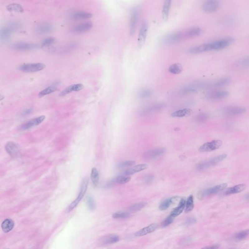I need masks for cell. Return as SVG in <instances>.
Here are the masks:
<instances>
[{
	"instance_id": "obj_38",
	"label": "cell",
	"mask_w": 249,
	"mask_h": 249,
	"mask_svg": "<svg viewBox=\"0 0 249 249\" xmlns=\"http://www.w3.org/2000/svg\"><path fill=\"white\" fill-rule=\"evenodd\" d=\"M202 30L199 27L192 28L186 31V34L188 38H191L199 36L202 34Z\"/></svg>"
},
{
	"instance_id": "obj_37",
	"label": "cell",
	"mask_w": 249,
	"mask_h": 249,
	"mask_svg": "<svg viewBox=\"0 0 249 249\" xmlns=\"http://www.w3.org/2000/svg\"><path fill=\"white\" fill-rule=\"evenodd\" d=\"M194 206V198L192 195H190L188 197L187 201H186L185 203V208H184L185 212L187 213L190 212L193 209Z\"/></svg>"
},
{
	"instance_id": "obj_51",
	"label": "cell",
	"mask_w": 249,
	"mask_h": 249,
	"mask_svg": "<svg viewBox=\"0 0 249 249\" xmlns=\"http://www.w3.org/2000/svg\"><path fill=\"white\" fill-rule=\"evenodd\" d=\"M239 64L242 66L244 67H248V66H249V59H248V58H247V59L244 58V59H242L239 61Z\"/></svg>"
},
{
	"instance_id": "obj_46",
	"label": "cell",
	"mask_w": 249,
	"mask_h": 249,
	"mask_svg": "<svg viewBox=\"0 0 249 249\" xmlns=\"http://www.w3.org/2000/svg\"><path fill=\"white\" fill-rule=\"evenodd\" d=\"M209 118V115L207 113H203L198 114L195 118L196 121L199 123H203L207 121Z\"/></svg>"
},
{
	"instance_id": "obj_4",
	"label": "cell",
	"mask_w": 249,
	"mask_h": 249,
	"mask_svg": "<svg viewBox=\"0 0 249 249\" xmlns=\"http://www.w3.org/2000/svg\"><path fill=\"white\" fill-rule=\"evenodd\" d=\"M45 65L42 63H24L19 66L18 69L25 73H34L43 70Z\"/></svg>"
},
{
	"instance_id": "obj_32",
	"label": "cell",
	"mask_w": 249,
	"mask_h": 249,
	"mask_svg": "<svg viewBox=\"0 0 249 249\" xmlns=\"http://www.w3.org/2000/svg\"><path fill=\"white\" fill-rule=\"evenodd\" d=\"M168 71L172 74H179L183 71V66L180 63H175L169 67Z\"/></svg>"
},
{
	"instance_id": "obj_12",
	"label": "cell",
	"mask_w": 249,
	"mask_h": 249,
	"mask_svg": "<svg viewBox=\"0 0 249 249\" xmlns=\"http://www.w3.org/2000/svg\"><path fill=\"white\" fill-rule=\"evenodd\" d=\"M186 32H179L169 35L164 39V41L165 43H174L177 42L184 38H186Z\"/></svg>"
},
{
	"instance_id": "obj_42",
	"label": "cell",
	"mask_w": 249,
	"mask_h": 249,
	"mask_svg": "<svg viewBox=\"0 0 249 249\" xmlns=\"http://www.w3.org/2000/svg\"><path fill=\"white\" fill-rule=\"evenodd\" d=\"M249 232L248 230L240 232L237 233L235 235L234 238L236 241H241L243 240L247 237L249 235Z\"/></svg>"
},
{
	"instance_id": "obj_24",
	"label": "cell",
	"mask_w": 249,
	"mask_h": 249,
	"mask_svg": "<svg viewBox=\"0 0 249 249\" xmlns=\"http://www.w3.org/2000/svg\"><path fill=\"white\" fill-rule=\"evenodd\" d=\"M185 203H186V199L185 198H182L180 200L177 207L173 209L170 215L172 216L173 217L176 218L180 215L185 208Z\"/></svg>"
},
{
	"instance_id": "obj_29",
	"label": "cell",
	"mask_w": 249,
	"mask_h": 249,
	"mask_svg": "<svg viewBox=\"0 0 249 249\" xmlns=\"http://www.w3.org/2000/svg\"><path fill=\"white\" fill-rule=\"evenodd\" d=\"M120 240L119 236L115 235H109L104 237L101 242L104 244H111L117 242Z\"/></svg>"
},
{
	"instance_id": "obj_7",
	"label": "cell",
	"mask_w": 249,
	"mask_h": 249,
	"mask_svg": "<svg viewBox=\"0 0 249 249\" xmlns=\"http://www.w3.org/2000/svg\"><path fill=\"white\" fill-rule=\"evenodd\" d=\"M223 142L219 140H213L211 142H207L199 147L200 152H211L218 150L222 146Z\"/></svg>"
},
{
	"instance_id": "obj_13",
	"label": "cell",
	"mask_w": 249,
	"mask_h": 249,
	"mask_svg": "<svg viewBox=\"0 0 249 249\" xmlns=\"http://www.w3.org/2000/svg\"><path fill=\"white\" fill-rule=\"evenodd\" d=\"M45 116L44 115L39 116L37 118H35L30 121H28L25 124H23L21 126L22 130H24V131L28 130L29 128L33 127L39 125L45 120Z\"/></svg>"
},
{
	"instance_id": "obj_30",
	"label": "cell",
	"mask_w": 249,
	"mask_h": 249,
	"mask_svg": "<svg viewBox=\"0 0 249 249\" xmlns=\"http://www.w3.org/2000/svg\"><path fill=\"white\" fill-rule=\"evenodd\" d=\"M178 197H174L164 200L159 205V209L161 211L165 210L169 208L172 204H174L178 199Z\"/></svg>"
},
{
	"instance_id": "obj_34",
	"label": "cell",
	"mask_w": 249,
	"mask_h": 249,
	"mask_svg": "<svg viewBox=\"0 0 249 249\" xmlns=\"http://www.w3.org/2000/svg\"><path fill=\"white\" fill-rule=\"evenodd\" d=\"M52 29V27L51 25L49 24H43L37 27L36 31L39 34H45L50 32Z\"/></svg>"
},
{
	"instance_id": "obj_26",
	"label": "cell",
	"mask_w": 249,
	"mask_h": 249,
	"mask_svg": "<svg viewBox=\"0 0 249 249\" xmlns=\"http://www.w3.org/2000/svg\"><path fill=\"white\" fill-rule=\"evenodd\" d=\"M245 188H246L245 184H238V185L228 188V189L224 193V194L225 195H228L239 193L242 192Z\"/></svg>"
},
{
	"instance_id": "obj_1",
	"label": "cell",
	"mask_w": 249,
	"mask_h": 249,
	"mask_svg": "<svg viewBox=\"0 0 249 249\" xmlns=\"http://www.w3.org/2000/svg\"><path fill=\"white\" fill-rule=\"evenodd\" d=\"M234 39L232 38H226L211 43H204L193 47L188 50V52L191 54H198L212 50H223L231 45Z\"/></svg>"
},
{
	"instance_id": "obj_49",
	"label": "cell",
	"mask_w": 249,
	"mask_h": 249,
	"mask_svg": "<svg viewBox=\"0 0 249 249\" xmlns=\"http://www.w3.org/2000/svg\"><path fill=\"white\" fill-rule=\"evenodd\" d=\"M135 163V162L133 160H128V161H126V162H123V163L120 164L118 166L119 168H124V167H128V166L134 165Z\"/></svg>"
},
{
	"instance_id": "obj_39",
	"label": "cell",
	"mask_w": 249,
	"mask_h": 249,
	"mask_svg": "<svg viewBox=\"0 0 249 249\" xmlns=\"http://www.w3.org/2000/svg\"><path fill=\"white\" fill-rule=\"evenodd\" d=\"M7 9L10 12H22L23 9L21 5L17 3L10 4L7 7Z\"/></svg>"
},
{
	"instance_id": "obj_43",
	"label": "cell",
	"mask_w": 249,
	"mask_h": 249,
	"mask_svg": "<svg viewBox=\"0 0 249 249\" xmlns=\"http://www.w3.org/2000/svg\"><path fill=\"white\" fill-rule=\"evenodd\" d=\"M152 92L150 89H145L141 90L139 93V98L141 99H146L151 96Z\"/></svg>"
},
{
	"instance_id": "obj_10",
	"label": "cell",
	"mask_w": 249,
	"mask_h": 249,
	"mask_svg": "<svg viewBox=\"0 0 249 249\" xmlns=\"http://www.w3.org/2000/svg\"><path fill=\"white\" fill-rule=\"evenodd\" d=\"M219 7V3L217 0H206L203 5V9L207 13L214 12Z\"/></svg>"
},
{
	"instance_id": "obj_50",
	"label": "cell",
	"mask_w": 249,
	"mask_h": 249,
	"mask_svg": "<svg viewBox=\"0 0 249 249\" xmlns=\"http://www.w3.org/2000/svg\"><path fill=\"white\" fill-rule=\"evenodd\" d=\"M197 222V219L194 217L189 218L184 221V225L185 226H190L193 224Z\"/></svg>"
},
{
	"instance_id": "obj_35",
	"label": "cell",
	"mask_w": 249,
	"mask_h": 249,
	"mask_svg": "<svg viewBox=\"0 0 249 249\" xmlns=\"http://www.w3.org/2000/svg\"><path fill=\"white\" fill-rule=\"evenodd\" d=\"M91 178L92 183L94 187L98 186L99 184V174L98 170L95 167L92 169L91 173Z\"/></svg>"
},
{
	"instance_id": "obj_40",
	"label": "cell",
	"mask_w": 249,
	"mask_h": 249,
	"mask_svg": "<svg viewBox=\"0 0 249 249\" xmlns=\"http://www.w3.org/2000/svg\"><path fill=\"white\" fill-rule=\"evenodd\" d=\"M57 87L55 86H51L48 87L46 88V89L41 91L39 93V96L40 98L43 97L45 95H48V94H50V93H53L54 92H55L57 90Z\"/></svg>"
},
{
	"instance_id": "obj_20",
	"label": "cell",
	"mask_w": 249,
	"mask_h": 249,
	"mask_svg": "<svg viewBox=\"0 0 249 249\" xmlns=\"http://www.w3.org/2000/svg\"><path fill=\"white\" fill-rule=\"evenodd\" d=\"M157 228V225L155 223L151 224L147 227L143 228L142 229L138 231L137 232H136L135 234V236L139 237L145 236V235L155 231Z\"/></svg>"
},
{
	"instance_id": "obj_27",
	"label": "cell",
	"mask_w": 249,
	"mask_h": 249,
	"mask_svg": "<svg viewBox=\"0 0 249 249\" xmlns=\"http://www.w3.org/2000/svg\"><path fill=\"white\" fill-rule=\"evenodd\" d=\"M171 2L172 0H165L162 10V17L163 20L165 21L168 20Z\"/></svg>"
},
{
	"instance_id": "obj_11",
	"label": "cell",
	"mask_w": 249,
	"mask_h": 249,
	"mask_svg": "<svg viewBox=\"0 0 249 249\" xmlns=\"http://www.w3.org/2000/svg\"><path fill=\"white\" fill-rule=\"evenodd\" d=\"M147 30H148L147 23L146 22H143L141 25L140 29L138 39L139 46L140 47H142L145 43L146 36H147Z\"/></svg>"
},
{
	"instance_id": "obj_21",
	"label": "cell",
	"mask_w": 249,
	"mask_h": 249,
	"mask_svg": "<svg viewBox=\"0 0 249 249\" xmlns=\"http://www.w3.org/2000/svg\"><path fill=\"white\" fill-rule=\"evenodd\" d=\"M138 18V11L137 9H134L132 13L130 21V33L133 35L136 30L137 23Z\"/></svg>"
},
{
	"instance_id": "obj_55",
	"label": "cell",
	"mask_w": 249,
	"mask_h": 249,
	"mask_svg": "<svg viewBox=\"0 0 249 249\" xmlns=\"http://www.w3.org/2000/svg\"><path fill=\"white\" fill-rule=\"evenodd\" d=\"M4 98H5V96H3L2 94H0V101L3 100Z\"/></svg>"
},
{
	"instance_id": "obj_53",
	"label": "cell",
	"mask_w": 249,
	"mask_h": 249,
	"mask_svg": "<svg viewBox=\"0 0 249 249\" xmlns=\"http://www.w3.org/2000/svg\"><path fill=\"white\" fill-rule=\"evenodd\" d=\"M32 112V109H31V108H29V109H26V110H25V111H23L22 112V116H27V115H29L30 114V113H31Z\"/></svg>"
},
{
	"instance_id": "obj_48",
	"label": "cell",
	"mask_w": 249,
	"mask_h": 249,
	"mask_svg": "<svg viewBox=\"0 0 249 249\" xmlns=\"http://www.w3.org/2000/svg\"><path fill=\"white\" fill-rule=\"evenodd\" d=\"M55 40L53 38H48L45 39L42 42V47H46L53 44L55 42Z\"/></svg>"
},
{
	"instance_id": "obj_28",
	"label": "cell",
	"mask_w": 249,
	"mask_h": 249,
	"mask_svg": "<svg viewBox=\"0 0 249 249\" xmlns=\"http://www.w3.org/2000/svg\"><path fill=\"white\" fill-rule=\"evenodd\" d=\"M14 222L11 219H5L1 225L2 229L4 232L7 233L11 231L14 227Z\"/></svg>"
},
{
	"instance_id": "obj_23",
	"label": "cell",
	"mask_w": 249,
	"mask_h": 249,
	"mask_svg": "<svg viewBox=\"0 0 249 249\" xmlns=\"http://www.w3.org/2000/svg\"><path fill=\"white\" fill-rule=\"evenodd\" d=\"M148 167V165L146 164H141L139 165L134 166V167L129 168L128 170L124 171V175L125 176H129V175H133V174L139 172L141 171L146 170Z\"/></svg>"
},
{
	"instance_id": "obj_3",
	"label": "cell",
	"mask_w": 249,
	"mask_h": 249,
	"mask_svg": "<svg viewBox=\"0 0 249 249\" xmlns=\"http://www.w3.org/2000/svg\"><path fill=\"white\" fill-rule=\"evenodd\" d=\"M227 157L226 154H222L219 156H216L215 157L212 158L208 160H205L204 162H201L198 164L196 166V169L198 170H206L207 168H209L212 166L217 165L218 163L222 162L225 158Z\"/></svg>"
},
{
	"instance_id": "obj_5",
	"label": "cell",
	"mask_w": 249,
	"mask_h": 249,
	"mask_svg": "<svg viewBox=\"0 0 249 249\" xmlns=\"http://www.w3.org/2000/svg\"><path fill=\"white\" fill-rule=\"evenodd\" d=\"M227 186V184L225 183V184H221L219 185H216V186L211 187V188H208L206 189L200 191L198 194V198L199 199H202L206 196L217 194L219 192L225 189Z\"/></svg>"
},
{
	"instance_id": "obj_25",
	"label": "cell",
	"mask_w": 249,
	"mask_h": 249,
	"mask_svg": "<svg viewBox=\"0 0 249 249\" xmlns=\"http://www.w3.org/2000/svg\"><path fill=\"white\" fill-rule=\"evenodd\" d=\"M192 110L188 108L181 109L174 112L171 114L173 117H183L190 116L192 113Z\"/></svg>"
},
{
	"instance_id": "obj_45",
	"label": "cell",
	"mask_w": 249,
	"mask_h": 249,
	"mask_svg": "<svg viewBox=\"0 0 249 249\" xmlns=\"http://www.w3.org/2000/svg\"><path fill=\"white\" fill-rule=\"evenodd\" d=\"M86 203L88 206L91 210L93 211L95 209V204L93 198L90 195H88L86 197Z\"/></svg>"
},
{
	"instance_id": "obj_44",
	"label": "cell",
	"mask_w": 249,
	"mask_h": 249,
	"mask_svg": "<svg viewBox=\"0 0 249 249\" xmlns=\"http://www.w3.org/2000/svg\"><path fill=\"white\" fill-rule=\"evenodd\" d=\"M130 216V213L126 212L118 211L113 214L112 217L113 218L118 219V218H127Z\"/></svg>"
},
{
	"instance_id": "obj_36",
	"label": "cell",
	"mask_w": 249,
	"mask_h": 249,
	"mask_svg": "<svg viewBox=\"0 0 249 249\" xmlns=\"http://www.w3.org/2000/svg\"><path fill=\"white\" fill-rule=\"evenodd\" d=\"M147 204V203L146 202H140V203H136L130 206L128 209V211L130 212H136L139 211L140 210L145 207Z\"/></svg>"
},
{
	"instance_id": "obj_52",
	"label": "cell",
	"mask_w": 249,
	"mask_h": 249,
	"mask_svg": "<svg viewBox=\"0 0 249 249\" xmlns=\"http://www.w3.org/2000/svg\"><path fill=\"white\" fill-rule=\"evenodd\" d=\"M154 179V176L153 175H149L146 176V177L145 179V182L146 183H150L152 182Z\"/></svg>"
},
{
	"instance_id": "obj_54",
	"label": "cell",
	"mask_w": 249,
	"mask_h": 249,
	"mask_svg": "<svg viewBox=\"0 0 249 249\" xmlns=\"http://www.w3.org/2000/svg\"><path fill=\"white\" fill-rule=\"evenodd\" d=\"M219 244H215L213 245L212 246H209V247H204V249H217V248H219Z\"/></svg>"
},
{
	"instance_id": "obj_16",
	"label": "cell",
	"mask_w": 249,
	"mask_h": 249,
	"mask_svg": "<svg viewBox=\"0 0 249 249\" xmlns=\"http://www.w3.org/2000/svg\"><path fill=\"white\" fill-rule=\"evenodd\" d=\"M38 47V45L33 43L27 42H20L14 43L13 45L12 48L16 50L20 51H28L34 49Z\"/></svg>"
},
{
	"instance_id": "obj_2",
	"label": "cell",
	"mask_w": 249,
	"mask_h": 249,
	"mask_svg": "<svg viewBox=\"0 0 249 249\" xmlns=\"http://www.w3.org/2000/svg\"><path fill=\"white\" fill-rule=\"evenodd\" d=\"M88 183H89V178H88V177H86L83 179L82 183H81L79 193L78 197L69 205V206H68L67 209V212H70L71 211L73 210L75 207H77L78 204L81 201V199H83V197H84V195L85 194L87 190Z\"/></svg>"
},
{
	"instance_id": "obj_41",
	"label": "cell",
	"mask_w": 249,
	"mask_h": 249,
	"mask_svg": "<svg viewBox=\"0 0 249 249\" xmlns=\"http://www.w3.org/2000/svg\"><path fill=\"white\" fill-rule=\"evenodd\" d=\"M131 178L125 175H120L115 178L114 182L119 184H125L128 183L131 180Z\"/></svg>"
},
{
	"instance_id": "obj_14",
	"label": "cell",
	"mask_w": 249,
	"mask_h": 249,
	"mask_svg": "<svg viewBox=\"0 0 249 249\" xmlns=\"http://www.w3.org/2000/svg\"><path fill=\"white\" fill-rule=\"evenodd\" d=\"M229 94V92L226 91H214L208 93L206 95V98L211 100L221 99L226 98Z\"/></svg>"
},
{
	"instance_id": "obj_17",
	"label": "cell",
	"mask_w": 249,
	"mask_h": 249,
	"mask_svg": "<svg viewBox=\"0 0 249 249\" xmlns=\"http://www.w3.org/2000/svg\"><path fill=\"white\" fill-rule=\"evenodd\" d=\"M246 109L244 107H232L225 108L223 110L224 113L229 116L239 115L245 113Z\"/></svg>"
},
{
	"instance_id": "obj_33",
	"label": "cell",
	"mask_w": 249,
	"mask_h": 249,
	"mask_svg": "<svg viewBox=\"0 0 249 249\" xmlns=\"http://www.w3.org/2000/svg\"><path fill=\"white\" fill-rule=\"evenodd\" d=\"M231 80L229 78H224L219 79L217 81H215L213 84V86L215 87H223L228 85L230 83Z\"/></svg>"
},
{
	"instance_id": "obj_18",
	"label": "cell",
	"mask_w": 249,
	"mask_h": 249,
	"mask_svg": "<svg viewBox=\"0 0 249 249\" xmlns=\"http://www.w3.org/2000/svg\"><path fill=\"white\" fill-rule=\"evenodd\" d=\"M13 27L11 26H7L0 29V40L6 41L8 40L13 32Z\"/></svg>"
},
{
	"instance_id": "obj_22",
	"label": "cell",
	"mask_w": 249,
	"mask_h": 249,
	"mask_svg": "<svg viewBox=\"0 0 249 249\" xmlns=\"http://www.w3.org/2000/svg\"><path fill=\"white\" fill-rule=\"evenodd\" d=\"M93 27V23L91 22H86L81 23L74 27V32L76 33H83L87 32Z\"/></svg>"
},
{
	"instance_id": "obj_15",
	"label": "cell",
	"mask_w": 249,
	"mask_h": 249,
	"mask_svg": "<svg viewBox=\"0 0 249 249\" xmlns=\"http://www.w3.org/2000/svg\"><path fill=\"white\" fill-rule=\"evenodd\" d=\"M5 148L6 151L13 158H17L20 155V151L17 146L12 142H8Z\"/></svg>"
},
{
	"instance_id": "obj_9",
	"label": "cell",
	"mask_w": 249,
	"mask_h": 249,
	"mask_svg": "<svg viewBox=\"0 0 249 249\" xmlns=\"http://www.w3.org/2000/svg\"><path fill=\"white\" fill-rule=\"evenodd\" d=\"M165 149L164 148H157L150 150L144 153V157L146 160L156 159L165 153Z\"/></svg>"
},
{
	"instance_id": "obj_31",
	"label": "cell",
	"mask_w": 249,
	"mask_h": 249,
	"mask_svg": "<svg viewBox=\"0 0 249 249\" xmlns=\"http://www.w3.org/2000/svg\"><path fill=\"white\" fill-rule=\"evenodd\" d=\"M92 14L86 12H79L75 13L72 16V18L74 20H82L89 19L92 17Z\"/></svg>"
},
{
	"instance_id": "obj_19",
	"label": "cell",
	"mask_w": 249,
	"mask_h": 249,
	"mask_svg": "<svg viewBox=\"0 0 249 249\" xmlns=\"http://www.w3.org/2000/svg\"><path fill=\"white\" fill-rule=\"evenodd\" d=\"M84 87V85H83V84H81V83L73 84V85H72L69 86L67 87L66 89L63 90L60 93V96H64V95H66L72 92H78V91H80V90L83 89Z\"/></svg>"
},
{
	"instance_id": "obj_6",
	"label": "cell",
	"mask_w": 249,
	"mask_h": 249,
	"mask_svg": "<svg viewBox=\"0 0 249 249\" xmlns=\"http://www.w3.org/2000/svg\"><path fill=\"white\" fill-rule=\"evenodd\" d=\"M205 84L204 83H195L189 84L184 87L180 91L182 95H187L197 92L199 89L205 87Z\"/></svg>"
},
{
	"instance_id": "obj_47",
	"label": "cell",
	"mask_w": 249,
	"mask_h": 249,
	"mask_svg": "<svg viewBox=\"0 0 249 249\" xmlns=\"http://www.w3.org/2000/svg\"><path fill=\"white\" fill-rule=\"evenodd\" d=\"M174 219H175V218L173 217L172 216L170 215L162 223V224H161L162 227H167V226L170 225V224L173 223V222L174 221Z\"/></svg>"
},
{
	"instance_id": "obj_8",
	"label": "cell",
	"mask_w": 249,
	"mask_h": 249,
	"mask_svg": "<svg viewBox=\"0 0 249 249\" xmlns=\"http://www.w3.org/2000/svg\"><path fill=\"white\" fill-rule=\"evenodd\" d=\"M165 103H158L152 104L145 108L141 111V115H147L151 113H155L156 112H159L165 108L166 107Z\"/></svg>"
}]
</instances>
